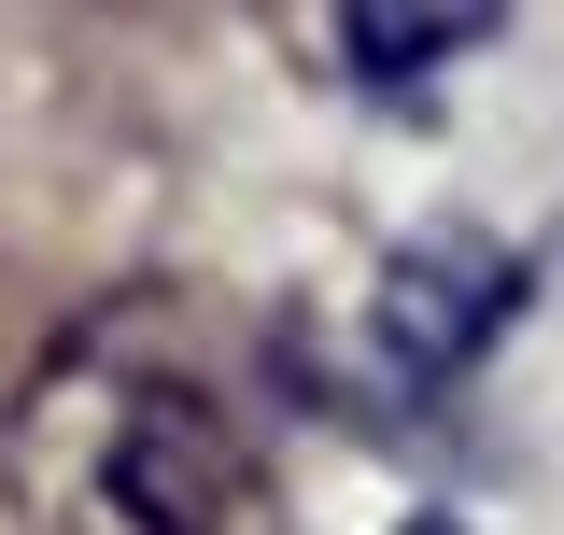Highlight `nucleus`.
Masks as SVG:
<instances>
[{
  "instance_id": "nucleus-1",
  "label": "nucleus",
  "mask_w": 564,
  "mask_h": 535,
  "mask_svg": "<svg viewBox=\"0 0 564 535\" xmlns=\"http://www.w3.org/2000/svg\"><path fill=\"white\" fill-rule=\"evenodd\" d=\"M14 493L43 535H282V466L254 451V423L212 381L113 352V338H85L29 381Z\"/></svg>"
},
{
  "instance_id": "nucleus-2",
  "label": "nucleus",
  "mask_w": 564,
  "mask_h": 535,
  "mask_svg": "<svg viewBox=\"0 0 564 535\" xmlns=\"http://www.w3.org/2000/svg\"><path fill=\"white\" fill-rule=\"evenodd\" d=\"M508 310H522V254L480 240V226H410L395 254L367 268V338H381V367L410 395L466 381L494 338H508Z\"/></svg>"
},
{
  "instance_id": "nucleus-3",
  "label": "nucleus",
  "mask_w": 564,
  "mask_h": 535,
  "mask_svg": "<svg viewBox=\"0 0 564 535\" xmlns=\"http://www.w3.org/2000/svg\"><path fill=\"white\" fill-rule=\"evenodd\" d=\"M466 43H494V14H480V0H437V14H352V29H339V57L367 70V85H410V70L466 57Z\"/></svg>"
},
{
  "instance_id": "nucleus-4",
  "label": "nucleus",
  "mask_w": 564,
  "mask_h": 535,
  "mask_svg": "<svg viewBox=\"0 0 564 535\" xmlns=\"http://www.w3.org/2000/svg\"><path fill=\"white\" fill-rule=\"evenodd\" d=\"M410 535H452V522H410Z\"/></svg>"
}]
</instances>
